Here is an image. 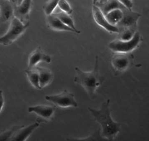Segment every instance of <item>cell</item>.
Wrapping results in <instances>:
<instances>
[{
    "label": "cell",
    "instance_id": "obj_23",
    "mask_svg": "<svg viewBox=\"0 0 149 141\" xmlns=\"http://www.w3.org/2000/svg\"><path fill=\"white\" fill-rule=\"evenodd\" d=\"M58 7L61 10V11L69 15H71L73 12V9L67 0H60Z\"/></svg>",
    "mask_w": 149,
    "mask_h": 141
},
{
    "label": "cell",
    "instance_id": "obj_27",
    "mask_svg": "<svg viewBox=\"0 0 149 141\" xmlns=\"http://www.w3.org/2000/svg\"><path fill=\"white\" fill-rule=\"evenodd\" d=\"M107 1V0H99L98 3H97L96 4H101V3H105V2Z\"/></svg>",
    "mask_w": 149,
    "mask_h": 141
},
{
    "label": "cell",
    "instance_id": "obj_29",
    "mask_svg": "<svg viewBox=\"0 0 149 141\" xmlns=\"http://www.w3.org/2000/svg\"><path fill=\"white\" fill-rule=\"evenodd\" d=\"M8 1H10L11 2L15 3V0H8Z\"/></svg>",
    "mask_w": 149,
    "mask_h": 141
},
{
    "label": "cell",
    "instance_id": "obj_21",
    "mask_svg": "<svg viewBox=\"0 0 149 141\" xmlns=\"http://www.w3.org/2000/svg\"><path fill=\"white\" fill-rule=\"evenodd\" d=\"M135 28H125L120 31L118 39L123 41H129L132 39L136 33Z\"/></svg>",
    "mask_w": 149,
    "mask_h": 141
},
{
    "label": "cell",
    "instance_id": "obj_20",
    "mask_svg": "<svg viewBox=\"0 0 149 141\" xmlns=\"http://www.w3.org/2000/svg\"><path fill=\"white\" fill-rule=\"evenodd\" d=\"M60 0H49L43 7L44 12L46 16L52 15L58 5Z\"/></svg>",
    "mask_w": 149,
    "mask_h": 141
},
{
    "label": "cell",
    "instance_id": "obj_6",
    "mask_svg": "<svg viewBox=\"0 0 149 141\" xmlns=\"http://www.w3.org/2000/svg\"><path fill=\"white\" fill-rule=\"evenodd\" d=\"M45 98L46 100L62 108L75 107L78 106L74 94L67 90H64L58 94L47 95Z\"/></svg>",
    "mask_w": 149,
    "mask_h": 141
},
{
    "label": "cell",
    "instance_id": "obj_9",
    "mask_svg": "<svg viewBox=\"0 0 149 141\" xmlns=\"http://www.w3.org/2000/svg\"><path fill=\"white\" fill-rule=\"evenodd\" d=\"M123 17L117 26L120 29L125 28H135L137 23L141 15L140 13L133 11L131 9L125 8L123 9Z\"/></svg>",
    "mask_w": 149,
    "mask_h": 141
},
{
    "label": "cell",
    "instance_id": "obj_19",
    "mask_svg": "<svg viewBox=\"0 0 149 141\" xmlns=\"http://www.w3.org/2000/svg\"><path fill=\"white\" fill-rule=\"evenodd\" d=\"M25 73L31 84L36 89H41L39 85V73L37 70L36 68L28 69L25 70Z\"/></svg>",
    "mask_w": 149,
    "mask_h": 141
},
{
    "label": "cell",
    "instance_id": "obj_4",
    "mask_svg": "<svg viewBox=\"0 0 149 141\" xmlns=\"http://www.w3.org/2000/svg\"><path fill=\"white\" fill-rule=\"evenodd\" d=\"M141 35L136 32L132 39L129 41H123L116 39L110 42L108 45L109 49L116 53H127L134 50L141 42Z\"/></svg>",
    "mask_w": 149,
    "mask_h": 141
},
{
    "label": "cell",
    "instance_id": "obj_31",
    "mask_svg": "<svg viewBox=\"0 0 149 141\" xmlns=\"http://www.w3.org/2000/svg\"><path fill=\"white\" fill-rule=\"evenodd\" d=\"M131 1H132V0H131Z\"/></svg>",
    "mask_w": 149,
    "mask_h": 141
},
{
    "label": "cell",
    "instance_id": "obj_30",
    "mask_svg": "<svg viewBox=\"0 0 149 141\" xmlns=\"http://www.w3.org/2000/svg\"><path fill=\"white\" fill-rule=\"evenodd\" d=\"M0 10H1V9H0Z\"/></svg>",
    "mask_w": 149,
    "mask_h": 141
},
{
    "label": "cell",
    "instance_id": "obj_12",
    "mask_svg": "<svg viewBox=\"0 0 149 141\" xmlns=\"http://www.w3.org/2000/svg\"><path fill=\"white\" fill-rule=\"evenodd\" d=\"M39 126V122H35L27 126H22L16 132L10 141H26L33 132Z\"/></svg>",
    "mask_w": 149,
    "mask_h": 141
},
{
    "label": "cell",
    "instance_id": "obj_7",
    "mask_svg": "<svg viewBox=\"0 0 149 141\" xmlns=\"http://www.w3.org/2000/svg\"><path fill=\"white\" fill-rule=\"evenodd\" d=\"M92 14L95 22L102 29L110 33H120L119 28L109 23L105 15L97 5H93Z\"/></svg>",
    "mask_w": 149,
    "mask_h": 141
},
{
    "label": "cell",
    "instance_id": "obj_16",
    "mask_svg": "<svg viewBox=\"0 0 149 141\" xmlns=\"http://www.w3.org/2000/svg\"><path fill=\"white\" fill-rule=\"evenodd\" d=\"M100 9L104 15L113 10L116 9H123L126 7L123 5L118 0H107L104 3L96 4Z\"/></svg>",
    "mask_w": 149,
    "mask_h": 141
},
{
    "label": "cell",
    "instance_id": "obj_11",
    "mask_svg": "<svg viewBox=\"0 0 149 141\" xmlns=\"http://www.w3.org/2000/svg\"><path fill=\"white\" fill-rule=\"evenodd\" d=\"M55 107L46 105H38L30 107L28 108L29 113H33L44 120L51 119L54 115Z\"/></svg>",
    "mask_w": 149,
    "mask_h": 141
},
{
    "label": "cell",
    "instance_id": "obj_10",
    "mask_svg": "<svg viewBox=\"0 0 149 141\" xmlns=\"http://www.w3.org/2000/svg\"><path fill=\"white\" fill-rule=\"evenodd\" d=\"M52 58L49 55L44 52L40 46L37 48L30 54L28 59V69H33L41 62L50 64Z\"/></svg>",
    "mask_w": 149,
    "mask_h": 141
},
{
    "label": "cell",
    "instance_id": "obj_5",
    "mask_svg": "<svg viewBox=\"0 0 149 141\" xmlns=\"http://www.w3.org/2000/svg\"><path fill=\"white\" fill-rule=\"evenodd\" d=\"M14 5L8 0H0V37L6 33L14 17Z\"/></svg>",
    "mask_w": 149,
    "mask_h": 141
},
{
    "label": "cell",
    "instance_id": "obj_15",
    "mask_svg": "<svg viewBox=\"0 0 149 141\" xmlns=\"http://www.w3.org/2000/svg\"><path fill=\"white\" fill-rule=\"evenodd\" d=\"M39 73V85L41 89L46 87L52 82L53 74L51 71L45 67H36Z\"/></svg>",
    "mask_w": 149,
    "mask_h": 141
},
{
    "label": "cell",
    "instance_id": "obj_22",
    "mask_svg": "<svg viewBox=\"0 0 149 141\" xmlns=\"http://www.w3.org/2000/svg\"><path fill=\"white\" fill-rule=\"evenodd\" d=\"M22 126H14L0 133V141H10L16 132Z\"/></svg>",
    "mask_w": 149,
    "mask_h": 141
},
{
    "label": "cell",
    "instance_id": "obj_25",
    "mask_svg": "<svg viewBox=\"0 0 149 141\" xmlns=\"http://www.w3.org/2000/svg\"><path fill=\"white\" fill-rule=\"evenodd\" d=\"M4 104V97L2 91L0 90V113L1 112Z\"/></svg>",
    "mask_w": 149,
    "mask_h": 141
},
{
    "label": "cell",
    "instance_id": "obj_17",
    "mask_svg": "<svg viewBox=\"0 0 149 141\" xmlns=\"http://www.w3.org/2000/svg\"><path fill=\"white\" fill-rule=\"evenodd\" d=\"M53 15L58 17L59 20H61L63 23L65 25H67L70 28H71L72 29L76 31V34H79L81 33V31L77 29L75 26L74 20L73 18L71 17L70 15L61 12H58V13H53Z\"/></svg>",
    "mask_w": 149,
    "mask_h": 141
},
{
    "label": "cell",
    "instance_id": "obj_13",
    "mask_svg": "<svg viewBox=\"0 0 149 141\" xmlns=\"http://www.w3.org/2000/svg\"><path fill=\"white\" fill-rule=\"evenodd\" d=\"M46 22L48 27L56 31H65L76 33V31L67 26L53 14L46 16Z\"/></svg>",
    "mask_w": 149,
    "mask_h": 141
},
{
    "label": "cell",
    "instance_id": "obj_18",
    "mask_svg": "<svg viewBox=\"0 0 149 141\" xmlns=\"http://www.w3.org/2000/svg\"><path fill=\"white\" fill-rule=\"evenodd\" d=\"M109 23L117 26L123 17V12L121 9H116L109 11L105 15Z\"/></svg>",
    "mask_w": 149,
    "mask_h": 141
},
{
    "label": "cell",
    "instance_id": "obj_26",
    "mask_svg": "<svg viewBox=\"0 0 149 141\" xmlns=\"http://www.w3.org/2000/svg\"><path fill=\"white\" fill-rule=\"evenodd\" d=\"M23 0H15V4H16V5L19 4Z\"/></svg>",
    "mask_w": 149,
    "mask_h": 141
},
{
    "label": "cell",
    "instance_id": "obj_24",
    "mask_svg": "<svg viewBox=\"0 0 149 141\" xmlns=\"http://www.w3.org/2000/svg\"><path fill=\"white\" fill-rule=\"evenodd\" d=\"M118 1L126 8L130 9H132L133 4L131 0H118Z\"/></svg>",
    "mask_w": 149,
    "mask_h": 141
},
{
    "label": "cell",
    "instance_id": "obj_8",
    "mask_svg": "<svg viewBox=\"0 0 149 141\" xmlns=\"http://www.w3.org/2000/svg\"><path fill=\"white\" fill-rule=\"evenodd\" d=\"M33 6L32 0H23L19 4L14 5V17L24 23L29 22L30 15Z\"/></svg>",
    "mask_w": 149,
    "mask_h": 141
},
{
    "label": "cell",
    "instance_id": "obj_2",
    "mask_svg": "<svg viewBox=\"0 0 149 141\" xmlns=\"http://www.w3.org/2000/svg\"><path fill=\"white\" fill-rule=\"evenodd\" d=\"M75 75L74 81L81 86L89 97L93 98L97 89L102 84L104 78L100 74L99 58L96 56L93 70L83 71L78 67H75Z\"/></svg>",
    "mask_w": 149,
    "mask_h": 141
},
{
    "label": "cell",
    "instance_id": "obj_14",
    "mask_svg": "<svg viewBox=\"0 0 149 141\" xmlns=\"http://www.w3.org/2000/svg\"><path fill=\"white\" fill-rule=\"evenodd\" d=\"M125 53H117L112 57L111 64L115 70L123 72L127 69L129 66L130 60Z\"/></svg>",
    "mask_w": 149,
    "mask_h": 141
},
{
    "label": "cell",
    "instance_id": "obj_1",
    "mask_svg": "<svg viewBox=\"0 0 149 141\" xmlns=\"http://www.w3.org/2000/svg\"><path fill=\"white\" fill-rule=\"evenodd\" d=\"M88 110L100 125L102 136L108 140H114L120 132V125L115 121L111 117L110 100L104 102L99 110L90 107H88Z\"/></svg>",
    "mask_w": 149,
    "mask_h": 141
},
{
    "label": "cell",
    "instance_id": "obj_3",
    "mask_svg": "<svg viewBox=\"0 0 149 141\" xmlns=\"http://www.w3.org/2000/svg\"><path fill=\"white\" fill-rule=\"evenodd\" d=\"M29 22L24 23L14 17L6 33L0 37V45L8 46L16 41L26 31Z\"/></svg>",
    "mask_w": 149,
    "mask_h": 141
},
{
    "label": "cell",
    "instance_id": "obj_28",
    "mask_svg": "<svg viewBox=\"0 0 149 141\" xmlns=\"http://www.w3.org/2000/svg\"><path fill=\"white\" fill-rule=\"evenodd\" d=\"M99 0H92V2H93V5H96L98 3Z\"/></svg>",
    "mask_w": 149,
    "mask_h": 141
}]
</instances>
